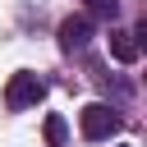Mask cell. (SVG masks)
I'll use <instances>...</instances> for the list:
<instances>
[{
    "mask_svg": "<svg viewBox=\"0 0 147 147\" xmlns=\"http://www.w3.org/2000/svg\"><path fill=\"white\" fill-rule=\"evenodd\" d=\"M41 96H46V83H41L37 74H14L9 87H5V106H9V110H28V106H37Z\"/></svg>",
    "mask_w": 147,
    "mask_h": 147,
    "instance_id": "6da1fadb",
    "label": "cell"
},
{
    "mask_svg": "<svg viewBox=\"0 0 147 147\" xmlns=\"http://www.w3.org/2000/svg\"><path fill=\"white\" fill-rule=\"evenodd\" d=\"M78 124H83V138H110L115 129H119V115L106 106V101H92V106H83V115H78Z\"/></svg>",
    "mask_w": 147,
    "mask_h": 147,
    "instance_id": "7a4b0ae2",
    "label": "cell"
},
{
    "mask_svg": "<svg viewBox=\"0 0 147 147\" xmlns=\"http://www.w3.org/2000/svg\"><path fill=\"white\" fill-rule=\"evenodd\" d=\"M87 37H92V18L78 14V18H64V23H60V46H64V51H83Z\"/></svg>",
    "mask_w": 147,
    "mask_h": 147,
    "instance_id": "3957f363",
    "label": "cell"
},
{
    "mask_svg": "<svg viewBox=\"0 0 147 147\" xmlns=\"http://www.w3.org/2000/svg\"><path fill=\"white\" fill-rule=\"evenodd\" d=\"M138 51H142V46H138V37H133V32L110 28V55H115L119 64H133V60H138Z\"/></svg>",
    "mask_w": 147,
    "mask_h": 147,
    "instance_id": "277c9868",
    "label": "cell"
},
{
    "mask_svg": "<svg viewBox=\"0 0 147 147\" xmlns=\"http://www.w3.org/2000/svg\"><path fill=\"white\" fill-rule=\"evenodd\" d=\"M87 5V14L83 18H106V23H115L119 18V0H83Z\"/></svg>",
    "mask_w": 147,
    "mask_h": 147,
    "instance_id": "5b68a950",
    "label": "cell"
},
{
    "mask_svg": "<svg viewBox=\"0 0 147 147\" xmlns=\"http://www.w3.org/2000/svg\"><path fill=\"white\" fill-rule=\"evenodd\" d=\"M64 138H69L64 119L60 115H46V147H64Z\"/></svg>",
    "mask_w": 147,
    "mask_h": 147,
    "instance_id": "8992f818",
    "label": "cell"
}]
</instances>
